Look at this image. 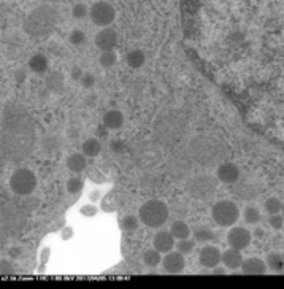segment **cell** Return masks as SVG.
Returning a JSON list of instances; mask_svg holds the SVG:
<instances>
[{
  "label": "cell",
  "instance_id": "obj_35",
  "mask_svg": "<svg viewBox=\"0 0 284 289\" xmlns=\"http://www.w3.org/2000/svg\"><path fill=\"white\" fill-rule=\"evenodd\" d=\"M196 248V242L191 240V238H184V240H179L176 245V250L182 254H191Z\"/></svg>",
  "mask_w": 284,
  "mask_h": 289
},
{
  "label": "cell",
  "instance_id": "obj_46",
  "mask_svg": "<svg viewBox=\"0 0 284 289\" xmlns=\"http://www.w3.org/2000/svg\"><path fill=\"white\" fill-rule=\"evenodd\" d=\"M254 235L259 237V238H262V237H263V231H262L260 227H257V229H256V232H254Z\"/></svg>",
  "mask_w": 284,
  "mask_h": 289
},
{
  "label": "cell",
  "instance_id": "obj_7",
  "mask_svg": "<svg viewBox=\"0 0 284 289\" xmlns=\"http://www.w3.org/2000/svg\"><path fill=\"white\" fill-rule=\"evenodd\" d=\"M10 189L16 196H30L37 187V176L32 170L29 168H18L13 172V175L10 176Z\"/></svg>",
  "mask_w": 284,
  "mask_h": 289
},
{
  "label": "cell",
  "instance_id": "obj_17",
  "mask_svg": "<svg viewBox=\"0 0 284 289\" xmlns=\"http://www.w3.org/2000/svg\"><path fill=\"white\" fill-rule=\"evenodd\" d=\"M267 262L259 257H248L241 264V272L245 275H263L267 272Z\"/></svg>",
  "mask_w": 284,
  "mask_h": 289
},
{
  "label": "cell",
  "instance_id": "obj_50",
  "mask_svg": "<svg viewBox=\"0 0 284 289\" xmlns=\"http://www.w3.org/2000/svg\"><path fill=\"white\" fill-rule=\"evenodd\" d=\"M282 215H284V202H282V212H281Z\"/></svg>",
  "mask_w": 284,
  "mask_h": 289
},
{
  "label": "cell",
  "instance_id": "obj_10",
  "mask_svg": "<svg viewBox=\"0 0 284 289\" xmlns=\"http://www.w3.org/2000/svg\"><path fill=\"white\" fill-rule=\"evenodd\" d=\"M90 21L99 27H108L116 19V10L108 2H96L89 8Z\"/></svg>",
  "mask_w": 284,
  "mask_h": 289
},
{
  "label": "cell",
  "instance_id": "obj_8",
  "mask_svg": "<svg viewBox=\"0 0 284 289\" xmlns=\"http://www.w3.org/2000/svg\"><path fill=\"white\" fill-rule=\"evenodd\" d=\"M213 221L221 227H230L240 219V210L232 201H219L211 208Z\"/></svg>",
  "mask_w": 284,
  "mask_h": 289
},
{
  "label": "cell",
  "instance_id": "obj_3",
  "mask_svg": "<svg viewBox=\"0 0 284 289\" xmlns=\"http://www.w3.org/2000/svg\"><path fill=\"white\" fill-rule=\"evenodd\" d=\"M186 134V119L179 112L164 110L154 121L153 135L162 146H175Z\"/></svg>",
  "mask_w": 284,
  "mask_h": 289
},
{
  "label": "cell",
  "instance_id": "obj_32",
  "mask_svg": "<svg viewBox=\"0 0 284 289\" xmlns=\"http://www.w3.org/2000/svg\"><path fill=\"white\" fill-rule=\"evenodd\" d=\"M243 218H245V221L251 226L254 224H259L260 221V212L257 210L256 207H246L245 212H243Z\"/></svg>",
  "mask_w": 284,
  "mask_h": 289
},
{
  "label": "cell",
  "instance_id": "obj_21",
  "mask_svg": "<svg viewBox=\"0 0 284 289\" xmlns=\"http://www.w3.org/2000/svg\"><path fill=\"white\" fill-rule=\"evenodd\" d=\"M7 213H8V226H4V227H8V231H19V229L24 227L26 218L21 212H15L13 208H10Z\"/></svg>",
  "mask_w": 284,
  "mask_h": 289
},
{
  "label": "cell",
  "instance_id": "obj_37",
  "mask_svg": "<svg viewBox=\"0 0 284 289\" xmlns=\"http://www.w3.org/2000/svg\"><path fill=\"white\" fill-rule=\"evenodd\" d=\"M268 224H270L271 229H275V231H281L282 226H284V215H282V213L270 215V218H268Z\"/></svg>",
  "mask_w": 284,
  "mask_h": 289
},
{
  "label": "cell",
  "instance_id": "obj_42",
  "mask_svg": "<svg viewBox=\"0 0 284 289\" xmlns=\"http://www.w3.org/2000/svg\"><path fill=\"white\" fill-rule=\"evenodd\" d=\"M102 208H104L105 212H113L115 208H116V205L113 204V199H111V196H110V194H108V196L104 199V201H102Z\"/></svg>",
  "mask_w": 284,
  "mask_h": 289
},
{
  "label": "cell",
  "instance_id": "obj_36",
  "mask_svg": "<svg viewBox=\"0 0 284 289\" xmlns=\"http://www.w3.org/2000/svg\"><path fill=\"white\" fill-rule=\"evenodd\" d=\"M123 229L127 232H134L138 229V218H135L134 215H127L123 219Z\"/></svg>",
  "mask_w": 284,
  "mask_h": 289
},
{
  "label": "cell",
  "instance_id": "obj_47",
  "mask_svg": "<svg viewBox=\"0 0 284 289\" xmlns=\"http://www.w3.org/2000/svg\"><path fill=\"white\" fill-rule=\"evenodd\" d=\"M90 197H92V199H96V197H97V199H99V197H100V194H99V192H96V191H94V192H92V194H90Z\"/></svg>",
  "mask_w": 284,
  "mask_h": 289
},
{
  "label": "cell",
  "instance_id": "obj_43",
  "mask_svg": "<svg viewBox=\"0 0 284 289\" xmlns=\"http://www.w3.org/2000/svg\"><path fill=\"white\" fill-rule=\"evenodd\" d=\"M96 213H97V208L94 205H84L83 208H81V215H83V216L90 218V216H94Z\"/></svg>",
  "mask_w": 284,
  "mask_h": 289
},
{
  "label": "cell",
  "instance_id": "obj_15",
  "mask_svg": "<svg viewBox=\"0 0 284 289\" xmlns=\"http://www.w3.org/2000/svg\"><path fill=\"white\" fill-rule=\"evenodd\" d=\"M216 175L219 181L232 184V183H237V180L240 178V168L233 162H222L221 165H218Z\"/></svg>",
  "mask_w": 284,
  "mask_h": 289
},
{
  "label": "cell",
  "instance_id": "obj_1",
  "mask_svg": "<svg viewBox=\"0 0 284 289\" xmlns=\"http://www.w3.org/2000/svg\"><path fill=\"white\" fill-rule=\"evenodd\" d=\"M35 143V123L29 112L10 104L2 112V159L19 162L32 151Z\"/></svg>",
  "mask_w": 284,
  "mask_h": 289
},
{
  "label": "cell",
  "instance_id": "obj_51",
  "mask_svg": "<svg viewBox=\"0 0 284 289\" xmlns=\"http://www.w3.org/2000/svg\"><path fill=\"white\" fill-rule=\"evenodd\" d=\"M282 257H284V253H282Z\"/></svg>",
  "mask_w": 284,
  "mask_h": 289
},
{
  "label": "cell",
  "instance_id": "obj_30",
  "mask_svg": "<svg viewBox=\"0 0 284 289\" xmlns=\"http://www.w3.org/2000/svg\"><path fill=\"white\" fill-rule=\"evenodd\" d=\"M160 251L156 250V248H151V250H146L143 253V262L148 265V267H156L160 264Z\"/></svg>",
  "mask_w": 284,
  "mask_h": 289
},
{
  "label": "cell",
  "instance_id": "obj_31",
  "mask_svg": "<svg viewBox=\"0 0 284 289\" xmlns=\"http://www.w3.org/2000/svg\"><path fill=\"white\" fill-rule=\"evenodd\" d=\"M118 61V56L113 49H110V51H102V54L99 56V64L105 67V68H110L113 67Z\"/></svg>",
  "mask_w": 284,
  "mask_h": 289
},
{
  "label": "cell",
  "instance_id": "obj_4",
  "mask_svg": "<svg viewBox=\"0 0 284 289\" xmlns=\"http://www.w3.org/2000/svg\"><path fill=\"white\" fill-rule=\"evenodd\" d=\"M59 21V15L51 5H43L35 8L32 13H29V16L24 21V31L30 37L42 38L49 35Z\"/></svg>",
  "mask_w": 284,
  "mask_h": 289
},
{
  "label": "cell",
  "instance_id": "obj_18",
  "mask_svg": "<svg viewBox=\"0 0 284 289\" xmlns=\"http://www.w3.org/2000/svg\"><path fill=\"white\" fill-rule=\"evenodd\" d=\"M243 256H241V250H237V248H229L224 253H222V264H224L226 268L229 270H237V268H241L243 264Z\"/></svg>",
  "mask_w": 284,
  "mask_h": 289
},
{
  "label": "cell",
  "instance_id": "obj_22",
  "mask_svg": "<svg viewBox=\"0 0 284 289\" xmlns=\"http://www.w3.org/2000/svg\"><path fill=\"white\" fill-rule=\"evenodd\" d=\"M46 87L49 91H53L56 94L64 92V78L59 72H53L51 75H48L46 78Z\"/></svg>",
  "mask_w": 284,
  "mask_h": 289
},
{
  "label": "cell",
  "instance_id": "obj_39",
  "mask_svg": "<svg viewBox=\"0 0 284 289\" xmlns=\"http://www.w3.org/2000/svg\"><path fill=\"white\" fill-rule=\"evenodd\" d=\"M81 189H83V181L79 180L76 176H72L70 180L67 181V191L70 194H78Z\"/></svg>",
  "mask_w": 284,
  "mask_h": 289
},
{
  "label": "cell",
  "instance_id": "obj_19",
  "mask_svg": "<svg viewBox=\"0 0 284 289\" xmlns=\"http://www.w3.org/2000/svg\"><path fill=\"white\" fill-rule=\"evenodd\" d=\"M102 121L107 129H110V131H116V129H119L124 124V116L119 110H108V112L104 115Z\"/></svg>",
  "mask_w": 284,
  "mask_h": 289
},
{
  "label": "cell",
  "instance_id": "obj_16",
  "mask_svg": "<svg viewBox=\"0 0 284 289\" xmlns=\"http://www.w3.org/2000/svg\"><path fill=\"white\" fill-rule=\"evenodd\" d=\"M153 245L156 250H159L162 254H167L170 251H173L175 248V237L171 232H165V231H160L154 235V240Z\"/></svg>",
  "mask_w": 284,
  "mask_h": 289
},
{
  "label": "cell",
  "instance_id": "obj_23",
  "mask_svg": "<svg viewBox=\"0 0 284 289\" xmlns=\"http://www.w3.org/2000/svg\"><path fill=\"white\" fill-rule=\"evenodd\" d=\"M192 234H194V238L199 243H208V242L216 240V234L207 226H197L194 231H192Z\"/></svg>",
  "mask_w": 284,
  "mask_h": 289
},
{
  "label": "cell",
  "instance_id": "obj_44",
  "mask_svg": "<svg viewBox=\"0 0 284 289\" xmlns=\"http://www.w3.org/2000/svg\"><path fill=\"white\" fill-rule=\"evenodd\" d=\"M83 70H81V68L79 67H73L72 68V78L73 79H81V78H83Z\"/></svg>",
  "mask_w": 284,
  "mask_h": 289
},
{
  "label": "cell",
  "instance_id": "obj_49",
  "mask_svg": "<svg viewBox=\"0 0 284 289\" xmlns=\"http://www.w3.org/2000/svg\"><path fill=\"white\" fill-rule=\"evenodd\" d=\"M49 2H62V0H49Z\"/></svg>",
  "mask_w": 284,
  "mask_h": 289
},
{
  "label": "cell",
  "instance_id": "obj_33",
  "mask_svg": "<svg viewBox=\"0 0 284 289\" xmlns=\"http://www.w3.org/2000/svg\"><path fill=\"white\" fill-rule=\"evenodd\" d=\"M263 208H265V212L268 215L281 213L282 212V202L279 201V199H276V197H270L268 201H265V205H263Z\"/></svg>",
  "mask_w": 284,
  "mask_h": 289
},
{
  "label": "cell",
  "instance_id": "obj_45",
  "mask_svg": "<svg viewBox=\"0 0 284 289\" xmlns=\"http://www.w3.org/2000/svg\"><path fill=\"white\" fill-rule=\"evenodd\" d=\"M211 272L213 273H216V275H222V273H226V267H215V268H211Z\"/></svg>",
  "mask_w": 284,
  "mask_h": 289
},
{
  "label": "cell",
  "instance_id": "obj_29",
  "mask_svg": "<svg viewBox=\"0 0 284 289\" xmlns=\"http://www.w3.org/2000/svg\"><path fill=\"white\" fill-rule=\"evenodd\" d=\"M265 262L270 270H273V272H281L284 268V257H282V254H278V253L268 254Z\"/></svg>",
  "mask_w": 284,
  "mask_h": 289
},
{
  "label": "cell",
  "instance_id": "obj_24",
  "mask_svg": "<svg viewBox=\"0 0 284 289\" xmlns=\"http://www.w3.org/2000/svg\"><path fill=\"white\" fill-rule=\"evenodd\" d=\"M170 232L173 234L176 240H184V238H189L192 231L184 221H173L170 226Z\"/></svg>",
  "mask_w": 284,
  "mask_h": 289
},
{
  "label": "cell",
  "instance_id": "obj_5",
  "mask_svg": "<svg viewBox=\"0 0 284 289\" xmlns=\"http://www.w3.org/2000/svg\"><path fill=\"white\" fill-rule=\"evenodd\" d=\"M138 218L145 226H148L151 229H157V227L164 226L167 223L168 207L162 201L153 199V201H148L140 207Z\"/></svg>",
  "mask_w": 284,
  "mask_h": 289
},
{
  "label": "cell",
  "instance_id": "obj_48",
  "mask_svg": "<svg viewBox=\"0 0 284 289\" xmlns=\"http://www.w3.org/2000/svg\"><path fill=\"white\" fill-rule=\"evenodd\" d=\"M18 248H13V250H12V253H10V254H12V256H18Z\"/></svg>",
  "mask_w": 284,
  "mask_h": 289
},
{
  "label": "cell",
  "instance_id": "obj_20",
  "mask_svg": "<svg viewBox=\"0 0 284 289\" xmlns=\"http://www.w3.org/2000/svg\"><path fill=\"white\" fill-rule=\"evenodd\" d=\"M86 154L83 153H75L72 156H68L67 159V167H68V170L70 172H73V173H81L86 168Z\"/></svg>",
  "mask_w": 284,
  "mask_h": 289
},
{
  "label": "cell",
  "instance_id": "obj_26",
  "mask_svg": "<svg viewBox=\"0 0 284 289\" xmlns=\"http://www.w3.org/2000/svg\"><path fill=\"white\" fill-rule=\"evenodd\" d=\"M126 61H127L129 67H132V68H140V67H143L145 61H146V57H145V53L141 51V49H132V51L127 54Z\"/></svg>",
  "mask_w": 284,
  "mask_h": 289
},
{
  "label": "cell",
  "instance_id": "obj_38",
  "mask_svg": "<svg viewBox=\"0 0 284 289\" xmlns=\"http://www.w3.org/2000/svg\"><path fill=\"white\" fill-rule=\"evenodd\" d=\"M68 40H70V43H72V45L79 46V45H83L86 42V34L83 31H79V29H75V31H72V34H70Z\"/></svg>",
  "mask_w": 284,
  "mask_h": 289
},
{
  "label": "cell",
  "instance_id": "obj_34",
  "mask_svg": "<svg viewBox=\"0 0 284 289\" xmlns=\"http://www.w3.org/2000/svg\"><path fill=\"white\" fill-rule=\"evenodd\" d=\"M23 210L24 212H27V213H32V212H35L37 208L40 207V201L37 197H32V196H26V199L23 201Z\"/></svg>",
  "mask_w": 284,
  "mask_h": 289
},
{
  "label": "cell",
  "instance_id": "obj_40",
  "mask_svg": "<svg viewBox=\"0 0 284 289\" xmlns=\"http://www.w3.org/2000/svg\"><path fill=\"white\" fill-rule=\"evenodd\" d=\"M87 13H89V8H87L84 4H76V5L72 8V15H73V18H76V19L86 18Z\"/></svg>",
  "mask_w": 284,
  "mask_h": 289
},
{
  "label": "cell",
  "instance_id": "obj_9",
  "mask_svg": "<svg viewBox=\"0 0 284 289\" xmlns=\"http://www.w3.org/2000/svg\"><path fill=\"white\" fill-rule=\"evenodd\" d=\"M192 164H194V161H192V157L189 156V153L184 149V151L176 153L168 161V164H167V173L171 178H173V180H184V178L191 176Z\"/></svg>",
  "mask_w": 284,
  "mask_h": 289
},
{
  "label": "cell",
  "instance_id": "obj_2",
  "mask_svg": "<svg viewBox=\"0 0 284 289\" xmlns=\"http://www.w3.org/2000/svg\"><path fill=\"white\" fill-rule=\"evenodd\" d=\"M186 151L200 167H218L224 162L227 146L218 137L197 135L187 143Z\"/></svg>",
  "mask_w": 284,
  "mask_h": 289
},
{
  "label": "cell",
  "instance_id": "obj_28",
  "mask_svg": "<svg viewBox=\"0 0 284 289\" xmlns=\"http://www.w3.org/2000/svg\"><path fill=\"white\" fill-rule=\"evenodd\" d=\"M60 143L57 142V138L54 137H45L42 142V153L46 156H54L59 153Z\"/></svg>",
  "mask_w": 284,
  "mask_h": 289
},
{
  "label": "cell",
  "instance_id": "obj_12",
  "mask_svg": "<svg viewBox=\"0 0 284 289\" xmlns=\"http://www.w3.org/2000/svg\"><path fill=\"white\" fill-rule=\"evenodd\" d=\"M199 261H200L202 265L207 267V268H215L216 265H219L222 262V253H221V250L218 246L207 245L200 250Z\"/></svg>",
  "mask_w": 284,
  "mask_h": 289
},
{
  "label": "cell",
  "instance_id": "obj_27",
  "mask_svg": "<svg viewBox=\"0 0 284 289\" xmlns=\"http://www.w3.org/2000/svg\"><path fill=\"white\" fill-rule=\"evenodd\" d=\"M102 151V145L97 140V138H87L83 143V153L87 156V157H96L100 154Z\"/></svg>",
  "mask_w": 284,
  "mask_h": 289
},
{
  "label": "cell",
  "instance_id": "obj_11",
  "mask_svg": "<svg viewBox=\"0 0 284 289\" xmlns=\"http://www.w3.org/2000/svg\"><path fill=\"white\" fill-rule=\"evenodd\" d=\"M252 234L246 227H232L227 234V243L237 250H245L251 245Z\"/></svg>",
  "mask_w": 284,
  "mask_h": 289
},
{
  "label": "cell",
  "instance_id": "obj_6",
  "mask_svg": "<svg viewBox=\"0 0 284 289\" xmlns=\"http://www.w3.org/2000/svg\"><path fill=\"white\" fill-rule=\"evenodd\" d=\"M218 189V181L216 178H213L211 175H192L187 178L186 181V191L191 197L197 199V201H208L215 196Z\"/></svg>",
  "mask_w": 284,
  "mask_h": 289
},
{
  "label": "cell",
  "instance_id": "obj_25",
  "mask_svg": "<svg viewBox=\"0 0 284 289\" xmlns=\"http://www.w3.org/2000/svg\"><path fill=\"white\" fill-rule=\"evenodd\" d=\"M29 67L34 73H45L48 70V59L43 54H34L29 61Z\"/></svg>",
  "mask_w": 284,
  "mask_h": 289
},
{
  "label": "cell",
  "instance_id": "obj_14",
  "mask_svg": "<svg viewBox=\"0 0 284 289\" xmlns=\"http://www.w3.org/2000/svg\"><path fill=\"white\" fill-rule=\"evenodd\" d=\"M94 43L100 51H110V49H113L118 45V34L113 31V29L104 27L102 31L97 32Z\"/></svg>",
  "mask_w": 284,
  "mask_h": 289
},
{
  "label": "cell",
  "instance_id": "obj_41",
  "mask_svg": "<svg viewBox=\"0 0 284 289\" xmlns=\"http://www.w3.org/2000/svg\"><path fill=\"white\" fill-rule=\"evenodd\" d=\"M79 81H81V86H83L84 89H90V87L96 86V76L92 73H84Z\"/></svg>",
  "mask_w": 284,
  "mask_h": 289
},
{
  "label": "cell",
  "instance_id": "obj_13",
  "mask_svg": "<svg viewBox=\"0 0 284 289\" xmlns=\"http://www.w3.org/2000/svg\"><path fill=\"white\" fill-rule=\"evenodd\" d=\"M162 267L167 273H181L186 267L184 254L179 251H170L162 259Z\"/></svg>",
  "mask_w": 284,
  "mask_h": 289
}]
</instances>
